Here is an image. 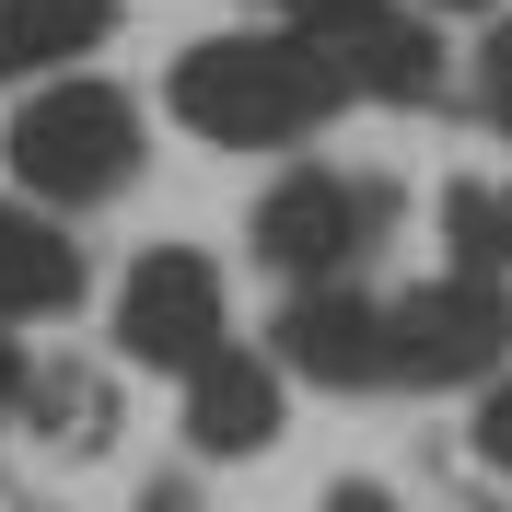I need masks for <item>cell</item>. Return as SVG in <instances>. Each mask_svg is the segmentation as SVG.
I'll use <instances>...</instances> for the list:
<instances>
[{"label": "cell", "mask_w": 512, "mask_h": 512, "mask_svg": "<svg viewBox=\"0 0 512 512\" xmlns=\"http://www.w3.org/2000/svg\"><path fill=\"white\" fill-rule=\"evenodd\" d=\"M338 105H350V82L315 35H210L175 59V117L222 152H280V140L326 128Z\"/></svg>", "instance_id": "6da1fadb"}, {"label": "cell", "mask_w": 512, "mask_h": 512, "mask_svg": "<svg viewBox=\"0 0 512 512\" xmlns=\"http://www.w3.org/2000/svg\"><path fill=\"white\" fill-rule=\"evenodd\" d=\"M12 175H24V198H59V210H94V198H117L128 175H140V105L117 94V82H47V94L12 117Z\"/></svg>", "instance_id": "7a4b0ae2"}, {"label": "cell", "mask_w": 512, "mask_h": 512, "mask_svg": "<svg viewBox=\"0 0 512 512\" xmlns=\"http://www.w3.org/2000/svg\"><path fill=\"white\" fill-rule=\"evenodd\" d=\"M501 350H512V303L478 268H454V280L408 291L384 315V373H408V384H478Z\"/></svg>", "instance_id": "3957f363"}, {"label": "cell", "mask_w": 512, "mask_h": 512, "mask_svg": "<svg viewBox=\"0 0 512 512\" xmlns=\"http://www.w3.org/2000/svg\"><path fill=\"white\" fill-rule=\"evenodd\" d=\"M117 350L152 361V373H198L222 350V268L198 245H152L117 291Z\"/></svg>", "instance_id": "277c9868"}, {"label": "cell", "mask_w": 512, "mask_h": 512, "mask_svg": "<svg viewBox=\"0 0 512 512\" xmlns=\"http://www.w3.org/2000/svg\"><path fill=\"white\" fill-rule=\"evenodd\" d=\"M373 222H384L373 187H350V175H291V187L256 198V256L291 268V280H326V268H350L373 245Z\"/></svg>", "instance_id": "5b68a950"}, {"label": "cell", "mask_w": 512, "mask_h": 512, "mask_svg": "<svg viewBox=\"0 0 512 512\" xmlns=\"http://www.w3.org/2000/svg\"><path fill=\"white\" fill-rule=\"evenodd\" d=\"M187 443L198 454H268L280 443V373L256 350H210L187 373Z\"/></svg>", "instance_id": "8992f818"}, {"label": "cell", "mask_w": 512, "mask_h": 512, "mask_svg": "<svg viewBox=\"0 0 512 512\" xmlns=\"http://www.w3.org/2000/svg\"><path fill=\"white\" fill-rule=\"evenodd\" d=\"M280 361L315 384H384V315L361 291H303L280 315Z\"/></svg>", "instance_id": "52a82bcc"}, {"label": "cell", "mask_w": 512, "mask_h": 512, "mask_svg": "<svg viewBox=\"0 0 512 512\" xmlns=\"http://www.w3.org/2000/svg\"><path fill=\"white\" fill-rule=\"evenodd\" d=\"M315 47L338 59L350 94H431V35L408 12H384V0H350V12H326Z\"/></svg>", "instance_id": "ba28073f"}, {"label": "cell", "mask_w": 512, "mask_h": 512, "mask_svg": "<svg viewBox=\"0 0 512 512\" xmlns=\"http://www.w3.org/2000/svg\"><path fill=\"white\" fill-rule=\"evenodd\" d=\"M70 303H82V245H70L59 222H35V210L0 198V326L70 315Z\"/></svg>", "instance_id": "9c48e42d"}, {"label": "cell", "mask_w": 512, "mask_h": 512, "mask_svg": "<svg viewBox=\"0 0 512 512\" xmlns=\"http://www.w3.org/2000/svg\"><path fill=\"white\" fill-rule=\"evenodd\" d=\"M117 0H0V82L24 70H59V59H94Z\"/></svg>", "instance_id": "30bf717a"}, {"label": "cell", "mask_w": 512, "mask_h": 512, "mask_svg": "<svg viewBox=\"0 0 512 512\" xmlns=\"http://www.w3.org/2000/svg\"><path fill=\"white\" fill-rule=\"evenodd\" d=\"M443 245H454V268L501 280V268H512V175H466V187H443Z\"/></svg>", "instance_id": "8fae6325"}, {"label": "cell", "mask_w": 512, "mask_h": 512, "mask_svg": "<svg viewBox=\"0 0 512 512\" xmlns=\"http://www.w3.org/2000/svg\"><path fill=\"white\" fill-rule=\"evenodd\" d=\"M466 443H478L489 478H512V384H489V408H478V431H466Z\"/></svg>", "instance_id": "7c38bea8"}, {"label": "cell", "mask_w": 512, "mask_h": 512, "mask_svg": "<svg viewBox=\"0 0 512 512\" xmlns=\"http://www.w3.org/2000/svg\"><path fill=\"white\" fill-rule=\"evenodd\" d=\"M478 94H489V117L512 128V35H501V47H489V70H478Z\"/></svg>", "instance_id": "4fadbf2b"}, {"label": "cell", "mask_w": 512, "mask_h": 512, "mask_svg": "<svg viewBox=\"0 0 512 512\" xmlns=\"http://www.w3.org/2000/svg\"><path fill=\"white\" fill-rule=\"evenodd\" d=\"M0 408H24V350L0 338Z\"/></svg>", "instance_id": "5bb4252c"}, {"label": "cell", "mask_w": 512, "mask_h": 512, "mask_svg": "<svg viewBox=\"0 0 512 512\" xmlns=\"http://www.w3.org/2000/svg\"><path fill=\"white\" fill-rule=\"evenodd\" d=\"M326 512H396L384 489H326Z\"/></svg>", "instance_id": "9a60e30c"}, {"label": "cell", "mask_w": 512, "mask_h": 512, "mask_svg": "<svg viewBox=\"0 0 512 512\" xmlns=\"http://www.w3.org/2000/svg\"><path fill=\"white\" fill-rule=\"evenodd\" d=\"M140 512H198V501H187V489H152V501H140Z\"/></svg>", "instance_id": "2e32d148"}, {"label": "cell", "mask_w": 512, "mask_h": 512, "mask_svg": "<svg viewBox=\"0 0 512 512\" xmlns=\"http://www.w3.org/2000/svg\"><path fill=\"white\" fill-rule=\"evenodd\" d=\"M280 12H315V24H326V12H350V0H280Z\"/></svg>", "instance_id": "e0dca14e"}, {"label": "cell", "mask_w": 512, "mask_h": 512, "mask_svg": "<svg viewBox=\"0 0 512 512\" xmlns=\"http://www.w3.org/2000/svg\"><path fill=\"white\" fill-rule=\"evenodd\" d=\"M431 12H489V0H431Z\"/></svg>", "instance_id": "ac0fdd59"}]
</instances>
